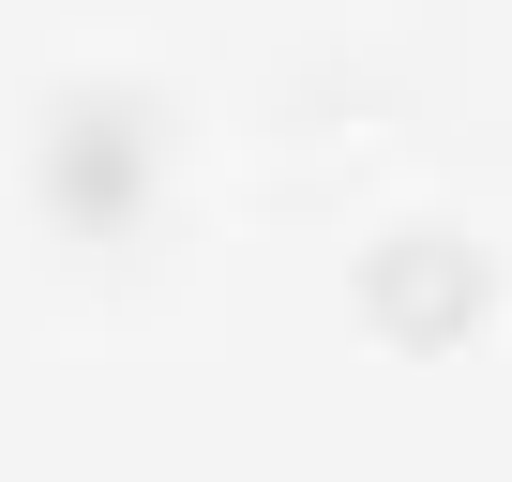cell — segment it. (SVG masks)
Returning <instances> with one entry per match:
<instances>
[{"label":"cell","mask_w":512,"mask_h":482,"mask_svg":"<svg viewBox=\"0 0 512 482\" xmlns=\"http://www.w3.org/2000/svg\"><path fill=\"white\" fill-rule=\"evenodd\" d=\"M31 166H46V196H61L76 226H136L151 181H166V76H136V61L61 76L46 121H31Z\"/></svg>","instance_id":"obj_1"},{"label":"cell","mask_w":512,"mask_h":482,"mask_svg":"<svg viewBox=\"0 0 512 482\" xmlns=\"http://www.w3.org/2000/svg\"><path fill=\"white\" fill-rule=\"evenodd\" d=\"M347 272H362V317L422 347V332L482 317V226H467V211H437V196H407V211H377V226H362V257H347Z\"/></svg>","instance_id":"obj_2"}]
</instances>
